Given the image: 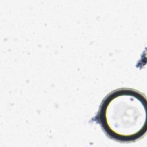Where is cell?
Segmentation results:
<instances>
[{
  "mask_svg": "<svg viewBox=\"0 0 147 147\" xmlns=\"http://www.w3.org/2000/svg\"><path fill=\"white\" fill-rule=\"evenodd\" d=\"M146 98L130 88L112 91L102 100L92 121L110 139L121 143L134 142L146 133Z\"/></svg>",
  "mask_w": 147,
  "mask_h": 147,
  "instance_id": "6da1fadb",
  "label": "cell"
}]
</instances>
